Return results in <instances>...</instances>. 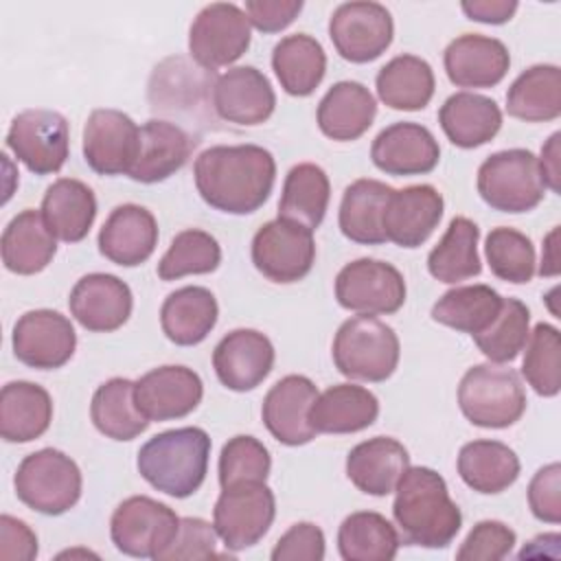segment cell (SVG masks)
<instances>
[{
  "label": "cell",
  "mask_w": 561,
  "mask_h": 561,
  "mask_svg": "<svg viewBox=\"0 0 561 561\" xmlns=\"http://www.w3.org/2000/svg\"><path fill=\"white\" fill-rule=\"evenodd\" d=\"M329 199L331 184L324 169L313 162H300L285 175L278 217L316 230L327 215Z\"/></svg>",
  "instance_id": "40"
},
{
  "label": "cell",
  "mask_w": 561,
  "mask_h": 561,
  "mask_svg": "<svg viewBox=\"0 0 561 561\" xmlns=\"http://www.w3.org/2000/svg\"><path fill=\"white\" fill-rule=\"evenodd\" d=\"M210 436L202 427H175L151 436L136 458L138 473L171 497L193 495L206 480Z\"/></svg>",
  "instance_id": "3"
},
{
  "label": "cell",
  "mask_w": 561,
  "mask_h": 561,
  "mask_svg": "<svg viewBox=\"0 0 561 561\" xmlns=\"http://www.w3.org/2000/svg\"><path fill=\"white\" fill-rule=\"evenodd\" d=\"M329 37L342 59L368 64L381 57L392 44L394 22L390 11L379 2H344L331 13Z\"/></svg>",
  "instance_id": "14"
},
{
  "label": "cell",
  "mask_w": 561,
  "mask_h": 561,
  "mask_svg": "<svg viewBox=\"0 0 561 561\" xmlns=\"http://www.w3.org/2000/svg\"><path fill=\"white\" fill-rule=\"evenodd\" d=\"M399 546L394 526L375 511L351 513L337 530V550L344 561H392Z\"/></svg>",
  "instance_id": "44"
},
{
  "label": "cell",
  "mask_w": 561,
  "mask_h": 561,
  "mask_svg": "<svg viewBox=\"0 0 561 561\" xmlns=\"http://www.w3.org/2000/svg\"><path fill=\"white\" fill-rule=\"evenodd\" d=\"M272 70L287 94L309 96L324 79L327 53L316 37L294 33L274 46Z\"/></svg>",
  "instance_id": "37"
},
{
  "label": "cell",
  "mask_w": 561,
  "mask_h": 561,
  "mask_svg": "<svg viewBox=\"0 0 561 561\" xmlns=\"http://www.w3.org/2000/svg\"><path fill=\"white\" fill-rule=\"evenodd\" d=\"M443 64L447 79L458 88H493L506 77L511 55L504 42L495 37L465 33L449 42Z\"/></svg>",
  "instance_id": "24"
},
{
  "label": "cell",
  "mask_w": 561,
  "mask_h": 561,
  "mask_svg": "<svg viewBox=\"0 0 561 561\" xmlns=\"http://www.w3.org/2000/svg\"><path fill=\"white\" fill-rule=\"evenodd\" d=\"M68 307L83 329L92 333H112L129 320L134 296L129 285L118 276L92 272L75 283Z\"/></svg>",
  "instance_id": "18"
},
{
  "label": "cell",
  "mask_w": 561,
  "mask_h": 561,
  "mask_svg": "<svg viewBox=\"0 0 561 561\" xmlns=\"http://www.w3.org/2000/svg\"><path fill=\"white\" fill-rule=\"evenodd\" d=\"M217 557V530L202 517H180V528L171 546L158 561L210 559Z\"/></svg>",
  "instance_id": "51"
},
{
  "label": "cell",
  "mask_w": 561,
  "mask_h": 561,
  "mask_svg": "<svg viewBox=\"0 0 561 561\" xmlns=\"http://www.w3.org/2000/svg\"><path fill=\"white\" fill-rule=\"evenodd\" d=\"M39 213L55 239L77 243L88 237L94 224L96 197L81 180L59 178L46 188Z\"/></svg>",
  "instance_id": "31"
},
{
  "label": "cell",
  "mask_w": 561,
  "mask_h": 561,
  "mask_svg": "<svg viewBox=\"0 0 561 561\" xmlns=\"http://www.w3.org/2000/svg\"><path fill=\"white\" fill-rule=\"evenodd\" d=\"M13 486L18 500L31 511L61 515L79 502L83 478L79 465L68 454L44 447L22 458Z\"/></svg>",
  "instance_id": "6"
},
{
  "label": "cell",
  "mask_w": 561,
  "mask_h": 561,
  "mask_svg": "<svg viewBox=\"0 0 561 561\" xmlns=\"http://www.w3.org/2000/svg\"><path fill=\"white\" fill-rule=\"evenodd\" d=\"M377 116V101L359 81H337L318 103L316 121L320 131L337 142L357 140Z\"/></svg>",
  "instance_id": "28"
},
{
  "label": "cell",
  "mask_w": 561,
  "mask_h": 561,
  "mask_svg": "<svg viewBox=\"0 0 561 561\" xmlns=\"http://www.w3.org/2000/svg\"><path fill=\"white\" fill-rule=\"evenodd\" d=\"M37 557V535L22 519L11 515L0 517V559L31 561Z\"/></svg>",
  "instance_id": "55"
},
{
  "label": "cell",
  "mask_w": 561,
  "mask_h": 561,
  "mask_svg": "<svg viewBox=\"0 0 561 561\" xmlns=\"http://www.w3.org/2000/svg\"><path fill=\"white\" fill-rule=\"evenodd\" d=\"M221 263V248L217 239L199 228L178 232L158 263L162 280H175L188 274H210Z\"/></svg>",
  "instance_id": "45"
},
{
  "label": "cell",
  "mask_w": 561,
  "mask_h": 561,
  "mask_svg": "<svg viewBox=\"0 0 561 561\" xmlns=\"http://www.w3.org/2000/svg\"><path fill=\"white\" fill-rule=\"evenodd\" d=\"M248 15L232 2L206 4L188 28V53L206 70L237 61L250 46Z\"/></svg>",
  "instance_id": "13"
},
{
  "label": "cell",
  "mask_w": 561,
  "mask_h": 561,
  "mask_svg": "<svg viewBox=\"0 0 561 561\" xmlns=\"http://www.w3.org/2000/svg\"><path fill=\"white\" fill-rule=\"evenodd\" d=\"M519 469L517 454L500 440H471L458 454V476L482 495L506 491L519 478Z\"/></svg>",
  "instance_id": "36"
},
{
  "label": "cell",
  "mask_w": 561,
  "mask_h": 561,
  "mask_svg": "<svg viewBox=\"0 0 561 561\" xmlns=\"http://www.w3.org/2000/svg\"><path fill=\"white\" fill-rule=\"evenodd\" d=\"M392 517L408 546L447 548L462 526V513L447 482L430 467H408L394 486Z\"/></svg>",
  "instance_id": "2"
},
{
  "label": "cell",
  "mask_w": 561,
  "mask_h": 561,
  "mask_svg": "<svg viewBox=\"0 0 561 561\" xmlns=\"http://www.w3.org/2000/svg\"><path fill=\"white\" fill-rule=\"evenodd\" d=\"M458 405L469 423L504 430L515 425L526 412V392L513 368L486 362L471 366L462 375Z\"/></svg>",
  "instance_id": "5"
},
{
  "label": "cell",
  "mask_w": 561,
  "mask_h": 561,
  "mask_svg": "<svg viewBox=\"0 0 561 561\" xmlns=\"http://www.w3.org/2000/svg\"><path fill=\"white\" fill-rule=\"evenodd\" d=\"M274 344L256 329H234L213 351L217 379L234 392L254 390L274 368Z\"/></svg>",
  "instance_id": "20"
},
{
  "label": "cell",
  "mask_w": 561,
  "mask_h": 561,
  "mask_svg": "<svg viewBox=\"0 0 561 561\" xmlns=\"http://www.w3.org/2000/svg\"><path fill=\"white\" fill-rule=\"evenodd\" d=\"M180 528L175 511L147 495L123 500L110 519V537L118 552L136 559H160Z\"/></svg>",
  "instance_id": "8"
},
{
  "label": "cell",
  "mask_w": 561,
  "mask_h": 561,
  "mask_svg": "<svg viewBox=\"0 0 561 561\" xmlns=\"http://www.w3.org/2000/svg\"><path fill=\"white\" fill-rule=\"evenodd\" d=\"M53 421V399L33 381H9L0 392V434L7 443H31Z\"/></svg>",
  "instance_id": "35"
},
{
  "label": "cell",
  "mask_w": 561,
  "mask_h": 561,
  "mask_svg": "<svg viewBox=\"0 0 561 561\" xmlns=\"http://www.w3.org/2000/svg\"><path fill=\"white\" fill-rule=\"evenodd\" d=\"M480 228L467 217H454L443 239L427 254V272L440 280L456 285L482 272L478 254Z\"/></svg>",
  "instance_id": "43"
},
{
  "label": "cell",
  "mask_w": 561,
  "mask_h": 561,
  "mask_svg": "<svg viewBox=\"0 0 561 561\" xmlns=\"http://www.w3.org/2000/svg\"><path fill=\"white\" fill-rule=\"evenodd\" d=\"M13 355L28 368L55 370L70 362L77 348L72 322L53 309H33L18 318L11 333Z\"/></svg>",
  "instance_id": "15"
},
{
  "label": "cell",
  "mask_w": 561,
  "mask_h": 561,
  "mask_svg": "<svg viewBox=\"0 0 561 561\" xmlns=\"http://www.w3.org/2000/svg\"><path fill=\"white\" fill-rule=\"evenodd\" d=\"M250 26L261 33L287 28L302 11V0H248L243 7Z\"/></svg>",
  "instance_id": "54"
},
{
  "label": "cell",
  "mask_w": 561,
  "mask_h": 561,
  "mask_svg": "<svg viewBox=\"0 0 561 561\" xmlns=\"http://www.w3.org/2000/svg\"><path fill=\"white\" fill-rule=\"evenodd\" d=\"M438 123L451 145L476 149L495 138L502 127V110L484 94L456 92L440 105Z\"/></svg>",
  "instance_id": "30"
},
{
  "label": "cell",
  "mask_w": 561,
  "mask_h": 561,
  "mask_svg": "<svg viewBox=\"0 0 561 561\" xmlns=\"http://www.w3.org/2000/svg\"><path fill=\"white\" fill-rule=\"evenodd\" d=\"M405 294L403 274L379 259L351 261L335 276V298L340 307L355 313H397L405 302Z\"/></svg>",
  "instance_id": "10"
},
{
  "label": "cell",
  "mask_w": 561,
  "mask_h": 561,
  "mask_svg": "<svg viewBox=\"0 0 561 561\" xmlns=\"http://www.w3.org/2000/svg\"><path fill=\"white\" fill-rule=\"evenodd\" d=\"M202 199L228 215L259 210L276 180L274 156L259 145H215L204 149L193 164Z\"/></svg>",
  "instance_id": "1"
},
{
  "label": "cell",
  "mask_w": 561,
  "mask_h": 561,
  "mask_svg": "<svg viewBox=\"0 0 561 561\" xmlns=\"http://www.w3.org/2000/svg\"><path fill=\"white\" fill-rule=\"evenodd\" d=\"M370 158L373 164L388 175H423L436 169L440 147L427 127L401 121L375 136Z\"/></svg>",
  "instance_id": "22"
},
{
  "label": "cell",
  "mask_w": 561,
  "mask_h": 561,
  "mask_svg": "<svg viewBox=\"0 0 561 561\" xmlns=\"http://www.w3.org/2000/svg\"><path fill=\"white\" fill-rule=\"evenodd\" d=\"M410 467L408 449L390 436H375L355 445L346 456L348 480L366 495L383 497L394 491Z\"/></svg>",
  "instance_id": "27"
},
{
  "label": "cell",
  "mask_w": 561,
  "mask_h": 561,
  "mask_svg": "<svg viewBox=\"0 0 561 561\" xmlns=\"http://www.w3.org/2000/svg\"><path fill=\"white\" fill-rule=\"evenodd\" d=\"M272 469L267 447L254 438L239 434L230 438L219 454V484L221 489L239 482H265Z\"/></svg>",
  "instance_id": "49"
},
{
  "label": "cell",
  "mask_w": 561,
  "mask_h": 561,
  "mask_svg": "<svg viewBox=\"0 0 561 561\" xmlns=\"http://www.w3.org/2000/svg\"><path fill=\"white\" fill-rule=\"evenodd\" d=\"M0 250L9 272L31 276L48 267L57 252V239L48 230L42 213L26 208L7 224Z\"/></svg>",
  "instance_id": "34"
},
{
  "label": "cell",
  "mask_w": 561,
  "mask_h": 561,
  "mask_svg": "<svg viewBox=\"0 0 561 561\" xmlns=\"http://www.w3.org/2000/svg\"><path fill=\"white\" fill-rule=\"evenodd\" d=\"M331 353L344 377L377 383L397 370L401 344L390 324L359 313L340 324Z\"/></svg>",
  "instance_id": "4"
},
{
  "label": "cell",
  "mask_w": 561,
  "mask_h": 561,
  "mask_svg": "<svg viewBox=\"0 0 561 561\" xmlns=\"http://www.w3.org/2000/svg\"><path fill=\"white\" fill-rule=\"evenodd\" d=\"M316 397L318 388L305 375H287L278 379L263 399V425L287 447L311 443L316 438V430L309 423V408Z\"/></svg>",
  "instance_id": "21"
},
{
  "label": "cell",
  "mask_w": 561,
  "mask_h": 561,
  "mask_svg": "<svg viewBox=\"0 0 561 561\" xmlns=\"http://www.w3.org/2000/svg\"><path fill=\"white\" fill-rule=\"evenodd\" d=\"M276 517V500L265 482H239L221 489L213 526L224 546L232 552L252 548L270 530Z\"/></svg>",
  "instance_id": "9"
},
{
  "label": "cell",
  "mask_w": 561,
  "mask_h": 561,
  "mask_svg": "<svg viewBox=\"0 0 561 561\" xmlns=\"http://www.w3.org/2000/svg\"><path fill=\"white\" fill-rule=\"evenodd\" d=\"M377 96L390 110L416 112L434 96L436 79L432 66L416 55H397L375 77Z\"/></svg>",
  "instance_id": "38"
},
{
  "label": "cell",
  "mask_w": 561,
  "mask_h": 561,
  "mask_svg": "<svg viewBox=\"0 0 561 561\" xmlns=\"http://www.w3.org/2000/svg\"><path fill=\"white\" fill-rule=\"evenodd\" d=\"M90 419L94 427L112 440H131L151 423L136 405L134 381L125 377H112L94 390Z\"/></svg>",
  "instance_id": "42"
},
{
  "label": "cell",
  "mask_w": 561,
  "mask_h": 561,
  "mask_svg": "<svg viewBox=\"0 0 561 561\" xmlns=\"http://www.w3.org/2000/svg\"><path fill=\"white\" fill-rule=\"evenodd\" d=\"M517 0H465L460 2L462 13L482 24H504L517 11Z\"/></svg>",
  "instance_id": "56"
},
{
  "label": "cell",
  "mask_w": 561,
  "mask_h": 561,
  "mask_svg": "<svg viewBox=\"0 0 561 561\" xmlns=\"http://www.w3.org/2000/svg\"><path fill=\"white\" fill-rule=\"evenodd\" d=\"M443 210V195L432 184L394 188L383 213L386 239L401 248H419L438 228Z\"/></svg>",
  "instance_id": "23"
},
{
  "label": "cell",
  "mask_w": 561,
  "mask_h": 561,
  "mask_svg": "<svg viewBox=\"0 0 561 561\" xmlns=\"http://www.w3.org/2000/svg\"><path fill=\"white\" fill-rule=\"evenodd\" d=\"M197 140L180 125L151 118L140 127V147L129 178L140 184H156L180 171Z\"/></svg>",
  "instance_id": "26"
},
{
  "label": "cell",
  "mask_w": 561,
  "mask_h": 561,
  "mask_svg": "<svg viewBox=\"0 0 561 561\" xmlns=\"http://www.w3.org/2000/svg\"><path fill=\"white\" fill-rule=\"evenodd\" d=\"M324 533L311 522L294 524L272 550V561H322L324 559Z\"/></svg>",
  "instance_id": "53"
},
{
  "label": "cell",
  "mask_w": 561,
  "mask_h": 561,
  "mask_svg": "<svg viewBox=\"0 0 561 561\" xmlns=\"http://www.w3.org/2000/svg\"><path fill=\"white\" fill-rule=\"evenodd\" d=\"M528 506L539 522H561V465L541 467L528 484Z\"/></svg>",
  "instance_id": "52"
},
{
  "label": "cell",
  "mask_w": 561,
  "mask_h": 561,
  "mask_svg": "<svg viewBox=\"0 0 561 561\" xmlns=\"http://www.w3.org/2000/svg\"><path fill=\"white\" fill-rule=\"evenodd\" d=\"M506 112L526 123H548L561 116V70L554 64L526 68L506 90Z\"/></svg>",
  "instance_id": "39"
},
{
  "label": "cell",
  "mask_w": 561,
  "mask_h": 561,
  "mask_svg": "<svg viewBox=\"0 0 561 561\" xmlns=\"http://www.w3.org/2000/svg\"><path fill=\"white\" fill-rule=\"evenodd\" d=\"M379 416V399L364 386L335 383L320 392L309 408L316 434H353L370 427Z\"/></svg>",
  "instance_id": "29"
},
{
  "label": "cell",
  "mask_w": 561,
  "mask_h": 561,
  "mask_svg": "<svg viewBox=\"0 0 561 561\" xmlns=\"http://www.w3.org/2000/svg\"><path fill=\"white\" fill-rule=\"evenodd\" d=\"M274 107V88L254 66L230 68L213 83V110L226 123L254 127L265 123Z\"/></svg>",
  "instance_id": "19"
},
{
  "label": "cell",
  "mask_w": 561,
  "mask_h": 561,
  "mask_svg": "<svg viewBox=\"0 0 561 561\" xmlns=\"http://www.w3.org/2000/svg\"><path fill=\"white\" fill-rule=\"evenodd\" d=\"M219 316L210 289L186 285L171 291L160 309V327L167 340L178 346H195L208 337Z\"/></svg>",
  "instance_id": "33"
},
{
  "label": "cell",
  "mask_w": 561,
  "mask_h": 561,
  "mask_svg": "<svg viewBox=\"0 0 561 561\" xmlns=\"http://www.w3.org/2000/svg\"><path fill=\"white\" fill-rule=\"evenodd\" d=\"M557 234H559V230L554 228L550 234H548V239H546V252H543V256H541V267H539V274L543 276H554L557 272H559V265H557V256H552V252H554V241H557Z\"/></svg>",
  "instance_id": "58"
},
{
  "label": "cell",
  "mask_w": 561,
  "mask_h": 561,
  "mask_svg": "<svg viewBox=\"0 0 561 561\" xmlns=\"http://www.w3.org/2000/svg\"><path fill=\"white\" fill-rule=\"evenodd\" d=\"M504 296L489 285H462L445 291L432 307V320L469 333L471 337L486 331L500 316Z\"/></svg>",
  "instance_id": "41"
},
{
  "label": "cell",
  "mask_w": 561,
  "mask_h": 561,
  "mask_svg": "<svg viewBox=\"0 0 561 561\" xmlns=\"http://www.w3.org/2000/svg\"><path fill=\"white\" fill-rule=\"evenodd\" d=\"M140 147V127L121 110H92L83 125V158L99 175H129Z\"/></svg>",
  "instance_id": "16"
},
{
  "label": "cell",
  "mask_w": 561,
  "mask_h": 561,
  "mask_svg": "<svg viewBox=\"0 0 561 561\" xmlns=\"http://www.w3.org/2000/svg\"><path fill=\"white\" fill-rule=\"evenodd\" d=\"M478 193L493 210L528 213L546 195L537 156L528 149H504L491 153L478 169Z\"/></svg>",
  "instance_id": "7"
},
{
  "label": "cell",
  "mask_w": 561,
  "mask_h": 561,
  "mask_svg": "<svg viewBox=\"0 0 561 561\" xmlns=\"http://www.w3.org/2000/svg\"><path fill=\"white\" fill-rule=\"evenodd\" d=\"M559 140H561V134L554 131L548 138V142L541 147V158H537L541 180L546 188H550L552 193H559Z\"/></svg>",
  "instance_id": "57"
},
{
  "label": "cell",
  "mask_w": 561,
  "mask_h": 561,
  "mask_svg": "<svg viewBox=\"0 0 561 561\" xmlns=\"http://www.w3.org/2000/svg\"><path fill=\"white\" fill-rule=\"evenodd\" d=\"M316 261L313 230L287 221L272 219L263 224L252 239V263L272 283L302 280Z\"/></svg>",
  "instance_id": "11"
},
{
  "label": "cell",
  "mask_w": 561,
  "mask_h": 561,
  "mask_svg": "<svg viewBox=\"0 0 561 561\" xmlns=\"http://www.w3.org/2000/svg\"><path fill=\"white\" fill-rule=\"evenodd\" d=\"M7 147L35 175L57 173L70 151L68 121L55 110H24L11 121Z\"/></svg>",
  "instance_id": "12"
},
{
  "label": "cell",
  "mask_w": 561,
  "mask_h": 561,
  "mask_svg": "<svg viewBox=\"0 0 561 561\" xmlns=\"http://www.w3.org/2000/svg\"><path fill=\"white\" fill-rule=\"evenodd\" d=\"M204 397L202 377L186 366H158L134 381V399L149 421H173L191 414Z\"/></svg>",
  "instance_id": "17"
},
{
  "label": "cell",
  "mask_w": 561,
  "mask_h": 561,
  "mask_svg": "<svg viewBox=\"0 0 561 561\" xmlns=\"http://www.w3.org/2000/svg\"><path fill=\"white\" fill-rule=\"evenodd\" d=\"M158 245V221L151 210L138 204L116 206L99 230V252L121 265L145 263Z\"/></svg>",
  "instance_id": "25"
},
{
  "label": "cell",
  "mask_w": 561,
  "mask_h": 561,
  "mask_svg": "<svg viewBox=\"0 0 561 561\" xmlns=\"http://www.w3.org/2000/svg\"><path fill=\"white\" fill-rule=\"evenodd\" d=\"M522 375L539 397H557L561 390V342L559 329L539 322L524 346Z\"/></svg>",
  "instance_id": "46"
},
{
  "label": "cell",
  "mask_w": 561,
  "mask_h": 561,
  "mask_svg": "<svg viewBox=\"0 0 561 561\" xmlns=\"http://www.w3.org/2000/svg\"><path fill=\"white\" fill-rule=\"evenodd\" d=\"M528 324H530L528 307L517 298H504L500 316L493 320V324L486 331L473 335V342L489 362L506 364V362H513L524 351L530 333Z\"/></svg>",
  "instance_id": "47"
},
{
  "label": "cell",
  "mask_w": 561,
  "mask_h": 561,
  "mask_svg": "<svg viewBox=\"0 0 561 561\" xmlns=\"http://www.w3.org/2000/svg\"><path fill=\"white\" fill-rule=\"evenodd\" d=\"M515 530L508 528L504 522L484 519L478 522L462 546L456 552L460 561H500L511 554L515 546Z\"/></svg>",
  "instance_id": "50"
},
{
  "label": "cell",
  "mask_w": 561,
  "mask_h": 561,
  "mask_svg": "<svg viewBox=\"0 0 561 561\" xmlns=\"http://www.w3.org/2000/svg\"><path fill=\"white\" fill-rule=\"evenodd\" d=\"M392 191V186L373 178L351 182L344 188L337 213L342 234L362 245H379L388 241L383 232V213Z\"/></svg>",
  "instance_id": "32"
},
{
  "label": "cell",
  "mask_w": 561,
  "mask_h": 561,
  "mask_svg": "<svg viewBox=\"0 0 561 561\" xmlns=\"http://www.w3.org/2000/svg\"><path fill=\"white\" fill-rule=\"evenodd\" d=\"M484 256L500 280L524 285L535 276V245L515 228H493L484 241Z\"/></svg>",
  "instance_id": "48"
}]
</instances>
